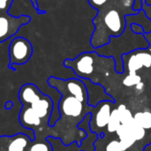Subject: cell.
Returning <instances> with one entry per match:
<instances>
[{"label": "cell", "instance_id": "obj_6", "mask_svg": "<svg viewBox=\"0 0 151 151\" xmlns=\"http://www.w3.org/2000/svg\"><path fill=\"white\" fill-rule=\"evenodd\" d=\"M61 99L58 104V111L60 117H70V118H78L83 111V104L74 96L65 92L60 91Z\"/></svg>", "mask_w": 151, "mask_h": 151}, {"label": "cell", "instance_id": "obj_15", "mask_svg": "<svg viewBox=\"0 0 151 151\" xmlns=\"http://www.w3.org/2000/svg\"><path fill=\"white\" fill-rule=\"evenodd\" d=\"M127 127L130 129V132L133 134L135 141H141L144 138V136L146 134L145 129L143 127H142L140 125H138L134 120L130 125H128Z\"/></svg>", "mask_w": 151, "mask_h": 151}, {"label": "cell", "instance_id": "obj_12", "mask_svg": "<svg viewBox=\"0 0 151 151\" xmlns=\"http://www.w3.org/2000/svg\"><path fill=\"white\" fill-rule=\"evenodd\" d=\"M134 119L138 125H140L145 130L151 128V112L150 111L137 112L134 114Z\"/></svg>", "mask_w": 151, "mask_h": 151}, {"label": "cell", "instance_id": "obj_1", "mask_svg": "<svg viewBox=\"0 0 151 151\" xmlns=\"http://www.w3.org/2000/svg\"><path fill=\"white\" fill-rule=\"evenodd\" d=\"M18 98L22 105L19 113L20 125L27 130L34 131L35 134L43 131L53 112L51 98L42 93L33 83L24 84L19 90Z\"/></svg>", "mask_w": 151, "mask_h": 151}, {"label": "cell", "instance_id": "obj_18", "mask_svg": "<svg viewBox=\"0 0 151 151\" xmlns=\"http://www.w3.org/2000/svg\"><path fill=\"white\" fill-rule=\"evenodd\" d=\"M13 0H0V13H6L12 4Z\"/></svg>", "mask_w": 151, "mask_h": 151}, {"label": "cell", "instance_id": "obj_2", "mask_svg": "<svg viewBox=\"0 0 151 151\" xmlns=\"http://www.w3.org/2000/svg\"><path fill=\"white\" fill-rule=\"evenodd\" d=\"M115 7L111 5V7L107 6L105 11L99 10L103 13L102 18L96 17L93 19V23L96 27V30L102 28V32L92 35L90 42L93 48L97 49L108 44L111 36H119L125 31L127 27L126 16L127 14L122 13L119 8Z\"/></svg>", "mask_w": 151, "mask_h": 151}, {"label": "cell", "instance_id": "obj_10", "mask_svg": "<svg viewBox=\"0 0 151 151\" xmlns=\"http://www.w3.org/2000/svg\"><path fill=\"white\" fill-rule=\"evenodd\" d=\"M111 111L110 104H108V102H104L96 114V126L98 127H107L110 117H111Z\"/></svg>", "mask_w": 151, "mask_h": 151}, {"label": "cell", "instance_id": "obj_20", "mask_svg": "<svg viewBox=\"0 0 151 151\" xmlns=\"http://www.w3.org/2000/svg\"><path fill=\"white\" fill-rule=\"evenodd\" d=\"M135 87V90L140 94V93H142L143 90H144V88H145V86H144V83L143 82H140V83H138L137 85H135L134 86Z\"/></svg>", "mask_w": 151, "mask_h": 151}, {"label": "cell", "instance_id": "obj_4", "mask_svg": "<svg viewBox=\"0 0 151 151\" xmlns=\"http://www.w3.org/2000/svg\"><path fill=\"white\" fill-rule=\"evenodd\" d=\"M96 55L97 53L96 51L83 52L73 59H65L64 65L73 69L77 76L82 79H88L94 72V64L96 59Z\"/></svg>", "mask_w": 151, "mask_h": 151}, {"label": "cell", "instance_id": "obj_5", "mask_svg": "<svg viewBox=\"0 0 151 151\" xmlns=\"http://www.w3.org/2000/svg\"><path fill=\"white\" fill-rule=\"evenodd\" d=\"M31 18L27 15L13 16L6 13H0V42L12 37L19 28L30 22Z\"/></svg>", "mask_w": 151, "mask_h": 151}, {"label": "cell", "instance_id": "obj_17", "mask_svg": "<svg viewBox=\"0 0 151 151\" xmlns=\"http://www.w3.org/2000/svg\"><path fill=\"white\" fill-rule=\"evenodd\" d=\"M89 4L97 10H101L103 7H104L106 5V4L110 1V0H88Z\"/></svg>", "mask_w": 151, "mask_h": 151}, {"label": "cell", "instance_id": "obj_14", "mask_svg": "<svg viewBox=\"0 0 151 151\" xmlns=\"http://www.w3.org/2000/svg\"><path fill=\"white\" fill-rule=\"evenodd\" d=\"M120 125H121L120 117H119L118 109H115L111 113V117H110V119H109V122L107 125V129L109 132L113 133L118 130V128L120 127Z\"/></svg>", "mask_w": 151, "mask_h": 151}, {"label": "cell", "instance_id": "obj_11", "mask_svg": "<svg viewBox=\"0 0 151 151\" xmlns=\"http://www.w3.org/2000/svg\"><path fill=\"white\" fill-rule=\"evenodd\" d=\"M26 151H53V149L50 140L35 138L34 141H31Z\"/></svg>", "mask_w": 151, "mask_h": 151}, {"label": "cell", "instance_id": "obj_8", "mask_svg": "<svg viewBox=\"0 0 151 151\" xmlns=\"http://www.w3.org/2000/svg\"><path fill=\"white\" fill-rule=\"evenodd\" d=\"M4 148L0 151H26V149L31 142L30 137L23 133L17 134L13 136L1 137Z\"/></svg>", "mask_w": 151, "mask_h": 151}, {"label": "cell", "instance_id": "obj_3", "mask_svg": "<svg viewBox=\"0 0 151 151\" xmlns=\"http://www.w3.org/2000/svg\"><path fill=\"white\" fill-rule=\"evenodd\" d=\"M33 54V46L29 40L25 37L14 38L9 45V68L12 65H21L26 64Z\"/></svg>", "mask_w": 151, "mask_h": 151}, {"label": "cell", "instance_id": "obj_21", "mask_svg": "<svg viewBox=\"0 0 151 151\" xmlns=\"http://www.w3.org/2000/svg\"><path fill=\"white\" fill-rule=\"evenodd\" d=\"M12 106H13V104H12V103L11 101L7 102V103L4 104V108H5L6 110H10V109H12Z\"/></svg>", "mask_w": 151, "mask_h": 151}, {"label": "cell", "instance_id": "obj_13", "mask_svg": "<svg viewBox=\"0 0 151 151\" xmlns=\"http://www.w3.org/2000/svg\"><path fill=\"white\" fill-rule=\"evenodd\" d=\"M118 111H119V114L120 117V121H121L122 125L128 126L134 120V116L132 115L131 111L126 107V105L120 104L118 108Z\"/></svg>", "mask_w": 151, "mask_h": 151}, {"label": "cell", "instance_id": "obj_7", "mask_svg": "<svg viewBox=\"0 0 151 151\" xmlns=\"http://www.w3.org/2000/svg\"><path fill=\"white\" fill-rule=\"evenodd\" d=\"M138 50L133 54L122 55L123 64L126 63L129 73H136L142 67L150 68L151 66V54L146 50Z\"/></svg>", "mask_w": 151, "mask_h": 151}, {"label": "cell", "instance_id": "obj_19", "mask_svg": "<svg viewBox=\"0 0 151 151\" xmlns=\"http://www.w3.org/2000/svg\"><path fill=\"white\" fill-rule=\"evenodd\" d=\"M106 151H121L120 142L119 141H111L106 146Z\"/></svg>", "mask_w": 151, "mask_h": 151}, {"label": "cell", "instance_id": "obj_16", "mask_svg": "<svg viewBox=\"0 0 151 151\" xmlns=\"http://www.w3.org/2000/svg\"><path fill=\"white\" fill-rule=\"evenodd\" d=\"M142 81V78L136 73H129L123 80V84L127 87H133Z\"/></svg>", "mask_w": 151, "mask_h": 151}, {"label": "cell", "instance_id": "obj_9", "mask_svg": "<svg viewBox=\"0 0 151 151\" xmlns=\"http://www.w3.org/2000/svg\"><path fill=\"white\" fill-rule=\"evenodd\" d=\"M118 136L119 137V142H120V147L121 151H126L130 147H132L134 142H136L135 139L134 138L133 134L130 132V129L125 126V125H120V127L118 128L116 131Z\"/></svg>", "mask_w": 151, "mask_h": 151}]
</instances>
